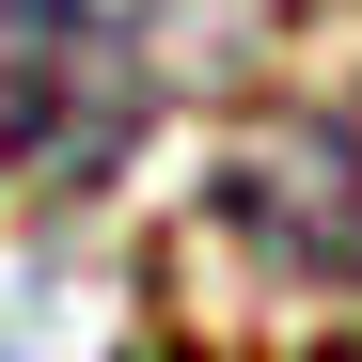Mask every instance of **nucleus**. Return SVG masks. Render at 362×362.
Segmentation results:
<instances>
[{
  "mask_svg": "<svg viewBox=\"0 0 362 362\" xmlns=\"http://www.w3.org/2000/svg\"><path fill=\"white\" fill-rule=\"evenodd\" d=\"M142 142V32L110 0H0V158L32 189H95Z\"/></svg>",
  "mask_w": 362,
  "mask_h": 362,
  "instance_id": "1",
  "label": "nucleus"
}]
</instances>
